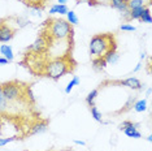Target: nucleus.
I'll return each instance as SVG.
<instances>
[{
  "label": "nucleus",
  "instance_id": "18",
  "mask_svg": "<svg viewBox=\"0 0 152 151\" xmlns=\"http://www.w3.org/2000/svg\"><path fill=\"white\" fill-rule=\"evenodd\" d=\"M134 111L135 112H144L147 109V102L146 99H140V100H137L134 103Z\"/></svg>",
  "mask_w": 152,
  "mask_h": 151
},
{
  "label": "nucleus",
  "instance_id": "9",
  "mask_svg": "<svg viewBox=\"0 0 152 151\" xmlns=\"http://www.w3.org/2000/svg\"><path fill=\"white\" fill-rule=\"evenodd\" d=\"M48 129V121L47 120H39L37 121L35 124H33L30 126V130L27 134L29 136H35V134H39V133H43Z\"/></svg>",
  "mask_w": 152,
  "mask_h": 151
},
{
  "label": "nucleus",
  "instance_id": "10",
  "mask_svg": "<svg viewBox=\"0 0 152 151\" xmlns=\"http://www.w3.org/2000/svg\"><path fill=\"white\" fill-rule=\"evenodd\" d=\"M139 124L138 122H133L129 128H126L125 130H124V133L127 136V137H130V138H140L142 134H140V132H138V128H139Z\"/></svg>",
  "mask_w": 152,
  "mask_h": 151
},
{
  "label": "nucleus",
  "instance_id": "12",
  "mask_svg": "<svg viewBox=\"0 0 152 151\" xmlns=\"http://www.w3.org/2000/svg\"><path fill=\"white\" fill-rule=\"evenodd\" d=\"M0 54L5 57L8 61H12L15 59V55H13V50L9 44H1L0 46Z\"/></svg>",
  "mask_w": 152,
  "mask_h": 151
},
{
  "label": "nucleus",
  "instance_id": "28",
  "mask_svg": "<svg viewBox=\"0 0 152 151\" xmlns=\"http://www.w3.org/2000/svg\"><path fill=\"white\" fill-rule=\"evenodd\" d=\"M77 1V4H79L81 1H87V4L90 7H95V5H99V1L98 0H75Z\"/></svg>",
  "mask_w": 152,
  "mask_h": 151
},
{
  "label": "nucleus",
  "instance_id": "26",
  "mask_svg": "<svg viewBox=\"0 0 152 151\" xmlns=\"http://www.w3.org/2000/svg\"><path fill=\"white\" fill-rule=\"evenodd\" d=\"M16 139H17V137H7V138H0V147L5 146L7 143L13 142V141H16Z\"/></svg>",
  "mask_w": 152,
  "mask_h": 151
},
{
  "label": "nucleus",
  "instance_id": "32",
  "mask_svg": "<svg viewBox=\"0 0 152 151\" xmlns=\"http://www.w3.org/2000/svg\"><path fill=\"white\" fill-rule=\"evenodd\" d=\"M140 68H142V63H138V64H137V67L133 69V72H134V73H137V72H139V70H140Z\"/></svg>",
  "mask_w": 152,
  "mask_h": 151
},
{
  "label": "nucleus",
  "instance_id": "29",
  "mask_svg": "<svg viewBox=\"0 0 152 151\" xmlns=\"http://www.w3.org/2000/svg\"><path fill=\"white\" fill-rule=\"evenodd\" d=\"M122 16H124V18H125L126 21L131 20V18H130V11H129V9H127V11H125V12H122Z\"/></svg>",
  "mask_w": 152,
  "mask_h": 151
},
{
  "label": "nucleus",
  "instance_id": "19",
  "mask_svg": "<svg viewBox=\"0 0 152 151\" xmlns=\"http://www.w3.org/2000/svg\"><path fill=\"white\" fill-rule=\"evenodd\" d=\"M140 21L144 22V23H151L152 22V17H151V9L150 8H144L143 13L140 16Z\"/></svg>",
  "mask_w": 152,
  "mask_h": 151
},
{
  "label": "nucleus",
  "instance_id": "7",
  "mask_svg": "<svg viewBox=\"0 0 152 151\" xmlns=\"http://www.w3.org/2000/svg\"><path fill=\"white\" fill-rule=\"evenodd\" d=\"M50 50V43L47 42V39L43 35H39L34 40V43L29 47V52L38 54V55H46Z\"/></svg>",
  "mask_w": 152,
  "mask_h": 151
},
{
  "label": "nucleus",
  "instance_id": "13",
  "mask_svg": "<svg viewBox=\"0 0 152 151\" xmlns=\"http://www.w3.org/2000/svg\"><path fill=\"white\" fill-rule=\"evenodd\" d=\"M91 63H92V67H94L95 70H103V69H105V67L108 65L107 61L104 60V57H92Z\"/></svg>",
  "mask_w": 152,
  "mask_h": 151
},
{
  "label": "nucleus",
  "instance_id": "15",
  "mask_svg": "<svg viewBox=\"0 0 152 151\" xmlns=\"http://www.w3.org/2000/svg\"><path fill=\"white\" fill-rule=\"evenodd\" d=\"M68 11H69L68 7L63 5V4H53L50 8V13H51V15H56V13H58V15H66Z\"/></svg>",
  "mask_w": 152,
  "mask_h": 151
},
{
  "label": "nucleus",
  "instance_id": "2",
  "mask_svg": "<svg viewBox=\"0 0 152 151\" xmlns=\"http://www.w3.org/2000/svg\"><path fill=\"white\" fill-rule=\"evenodd\" d=\"M75 69V61L72 56V54H65L61 56L51 57L47 60L46 65H44L43 74L44 77H48L51 80H60L65 74L72 73Z\"/></svg>",
  "mask_w": 152,
  "mask_h": 151
},
{
  "label": "nucleus",
  "instance_id": "4",
  "mask_svg": "<svg viewBox=\"0 0 152 151\" xmlns=\"http://www.w3.org/2000/svg\"><path fill=\"white\" fill-rule=\"evenodd\" d=\"M1 91L8 103L16 102L22 97V86L17 81H9L1 84Z\"/></svg>",
  "mask_w": 152,
  "mask_h": 151
},
{
  "label": "nucleus",
  "instance_id": "16",
  "mask_svg": "<svg viewBox=\"0 0 152 151\" xmlns=\"http://www.w3.org/2000/svg\"><path fill=\"white\" fill-rule=\"evenodd\" d=\"M98 95H99V89H94L92 91L88 92V95L86 97V103L88 104V107H92V106H95V99H96Z\"/></svg>",
  "mask_w": 152,
  "mask_h": 151
},
{
  "label": "nucleus",
  "instance_id": "36",
  "mask_svg": "<svg viewBox=\"0 0 152 151\" xmlns=\"http://www.w3.org/2000/svg\"><path fill=\"white\" fill-rule=\"evenodd\" d=\"M147 141H148V142H151V141H152V136H148L147 137Z\"/></svg>",
  "mask_w": 152,
  "mask_h": 151
},
{
  "label": "nucleus",
  "instance_id": "21",
  "mask_svg": "<svg viewBox=\"0 0 152 151\" xmlns=\"http://www.w3.org/2000/svg\"><path fill=\"white\" fill-rule=\"evenodd\" d=\"M66 17H68L66 21L70 23L72 26H74V25H77V23H78V17H77V15H75L74 11H68Z\"/></svg>",
  "mask_w": 152,
  "mask_h": 151
},
{
  "label": "nucleus",
  "instance_id": "22",
  "mask_svg": "<svg viewBox=\"0 0 152 151\" xmlns=\"http://www.w3.org/2000/svg\"><path fill=\"white\" fill-rule=\"evenodd\" d=\"M91 108V115H92V117H94L96 121H99V122H103V115H102V112L98 109V107H95V106H92V107H90Z\"/></svg>",
  "mask_w": 152,
  "mask_h": 151
},
{
  "label": "nucleus",
  "instance_id": "25",
  "mask_svg": "<svg viewBox=\"0 0 152 151\" xmlns=\"http://www.w3.org/2000/svg\"><path fill=\"white\" fill-rule=\"evenodd\" d=\"M120 29L122 30V32H135L137 27L133 25H129V23H124V25L120 26Z\"/></svg>",
  "mask_w": 152,
  "mask_h": 151
},
{
  "label": "nucleus",
  "instance_id": "35",
  "mask_svg": "<svg viewBox=\"0 0 152 151\" xmlns=\"http://www.w3.org/2000/svg\"><path fill=\"white\" fill-rule=\"evenodd\" d=\"M144 57H146V54H144V52H142V54H140V60H143Z\"/></svg>",
  "mask_w": 152,
  "mask_h": 151
},
{
  "label": "nucleus",
  "instance_id": "23",
  "mask_svg": "<svg viewBox=\"0 0 152 151\" xmlns=\"http://www.w3.org/2000/svg\"><path fill=\"white\" fill-rule=\"evenodd\" d=\"M139 7H144V0H129V5H127L129 11L139 8Z\"/></svg>",
  "mask_w": 152,
  "mask_h": 151
},
{
  "label": "nucleus",
  "instance_id": "31",
  "mask_svg": "<svg viewBox=\"0 0 152 151\" xmlns=\"http://www.w3.org/2000/svg\"><path fill=\"white\" fill-rule=\"evenodd\" d=\"M9 61L5 59V57H0V65H7Z\"/></svg>",
  "mask_w": 152,
  "mask_h": 151
},
{
  "label": "nucleus",
  "instance_id": "6",
  "mask_svg": "<svg viewBox=\"0 0 152 151\" xmlns=\"http://www.w3.org/2000/svg\"><path fill=\"white\" fill-rule=\"evenodd\" d=\"M105 85H121V86H126L129 89H133V90H142V87H143L142 82L137 77H129L126 80H120V81H105L103 84H100V87L105 86Z\"/></svg>",
  "mask_w": 152,
  "mask_h": 151
},
{
  "label": "nucleus",
  "instance_id": "34",
  "mask_svg": "<svg viewBox=\"0 0 152 151\" xmlns=\"http://www.w3.org/2000/svg\"><path fill=\"white\" fill-rule=\"evenodd\" d=\"M146 95H147V98H150V95H151V89H148V90H147Z\"/></svg>",
  "mask_w": 152,
  "mask_h": 151
},
{
  "label": "nucleus",
  "instance_id": "30",
  "mask_svg": "<svg viewBox=\"0 0 152 151\" xmlns=\"http://www.w3.org/2000/svg\"><path fill=\"white\" fill-rule=\"evenodd\" d=\"M73 142L75 143V145H79V146H86V142L85 141H81V139H74Z\"/></svg>",
  "mask_w": 152,
  "mask_h": 151
},
{
  "label": "nucleus",
  "instance_id": "33",
  "mask_svg": "<svg viewBox=\"0 0 152 151\" xmlns=\"http://www.w3.org/2000/svg\"><path fill=\"white\" fill-rule=\"evenodd\" d=\"M68 0H58V4H63V5H66Z\"/></svg>",
  "mask_w": 152,
  "mask_h": 151
},
{
  "label": "nucleus",
  "instance_id": "20",
  "mask_svg": "<svg viewBox=\"0 0 152 151\" xmlns=\"http://www.w3.org/2000/svg\"><path fill=\"white\" fill-rule=\"evenodd\" d=\"M144 8H146V7H139V8L131 9L130 11V18L131 20H139L142 13H143V11H144Z\"/></svg>",
  "mask_w": 152,
  "mask_h": 151
},
{
  "label": "nucleus",
  "instance_id": "14",
  "mask_svg": "<svg viewBox=\"0 0 152 151\" xmlns=\"http://www.w3.org/2000/svg\"><path fill=\"white\" fill-rule=\"evenodd\" d=\"M104 60L107 61V64H110V65H115L118 63L120 60V55L117 51H110V52H108L104 56Z\"/></svg>",
  "mask_w": 152,
  "mask_h": 151
},
{
  "label": "nucleus",
  "instance_id": "3",
  "mask_svg": "<svg viewBox=\"0 0 152 151\" xmlns=\"http://www.w3.org/2000/svg\"><path fill=\"white\" fill-rule=\"evenodd\" d=\"M110 51H117V40L113 34H96L90 40V55L92 57H104Z\"/></svg>",
  "mask_w": 152,
  "mask_h": 151
},
{
  "label": "nucleus",
  "instance_id": "27",
  "mask_svg": "<svg viewBox=\"0 0 152 151\" xmlns=\"http://www.w3.org/2000/svg\"><path fill=\"white\" fill-rule=\"evenodd\" d=\"M133 124V121H129V120H127V121H124V122H121V124L118 125V130H121V132H124V130H125L126 128H129V126Z\"/></svg>",
  "mask_w": 152,
  "mask_h": 151
},
{
  "label": "nucleus",
  "instance_id": "24",
  "mask_svg": "<svg viewBox=\"0 0 152 151\" xmlns=\"http://www.w3.org/2000/svg\"><path fill=\"white\" fill-rule=\"evenodd\" d=\"M8 104H9V103L7 102V99L4 98V95H3L1 85H0V112H4L5 109L8 108Z\"/></svg>",
  "mask_w": 152,
  "mask_h": 151
},
{
  "label": "nucleus",
  "instance_id": "1",
  "mask_svg": "<svg viewBox=\"0 0 152 151\" xmlns=\"http://www.w3.org/2000/svg\"><path fill=\"white\" fill-rule=\"evenodd\" d=\"M40 35L47 39V42L50 43V48L56 42L73 43V26L66 20L51 17L43 22Z\"/></svg>",
  "mask_w": 152,
  "mask_h": 151
},
{
  "label": "nucleus",
  "instance_id": "5",
  "mask_svg": "<svg viewBox=\"0 0 152 151\" xmlns=\"http://www.w3.org/2000/svg\"><path fill=\"white\" fill-rule=\"evenodd\" d=\"M16 32L17 29L8 22V20L0 21V43H8L9 40H12Z\"/></svg>",
  "mask_w": 152,
  "mask_h": 151
},
{
  "label": "nucleus",
  "instance_id": "11",
  "mask_svg": "<svg viewBox=\"0 0 152 151\" xmlns=\"http://www.w3.org/2000/svg\"><path fill=\"white\" fill-rule=\"evenodd\" d=\"M109 4L113 9H116V11H118L121 13L129 9L127 8V5H129V0H110Z\"/></svg>",
  "mask_w": 152,
  "mask_h": 151
},
{
  "label": "nucleus",
  "instance_id": "8",
  "mask_svg": "<svg viewBox=\"0 0 152 151\" xmlns=\"http://www.w3.org/2000/svg\"><path fill=\"white\" fill-rule=\"evenodd\" d=\"M18 1H21L23 5L29 7L34 11H43L50 3V0H18Z\"/></svg>",
  "mask_w": 152,
  "mask_h": 151
},
{
  "label": "nucleus",
  "instance_id": "17",
  "mask_svg": "<svg viewBox=\"0 0 152 151\" xmlns=\"http://www.w3.org/2000/svg\"><path fill=\"white\" fill-rule=\"evenodd\" d=\"M79 84H81V80H79V77H78V76H74V77L72 78V81L66 85V87H65V90H64L65 94H70V91L73 90V87L74 86H78Z\"/></svg>",
  "mask_w": 152,
  "mask_h": 151
}]
</instances>
